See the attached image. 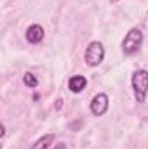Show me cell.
<instances>
[{
  "label": "cell",
  "mask_w": 148,
  "mask_h": 149,
  "mask_svg": "<svg viewBox=\"0 0 148 149\" xmlns=\"http://www.w3.org/2000/svg\"><path fill=\"white\" fill-rule=\"evenodd\" d=\"M131 83H132V90H134L136 101H138L140 104L145 102L147 92H148V71H145V70L134 71V73H132V78H131Z\"/></svg>",
  "instance_id": "1"
},
{
  "label": "cell",
  "mask_w": 148,
  "mask_h": 149,
  "mask_svg": "<svg viewBox=\"0 0 148 149\" xmlns=\"http://www.w3.org/2000/svg\"><path fill=\"white\" fill-rule=\"evenodd\" d=\"M141 43H143V31L140 28H132V30H129V33L125 35L124 42H122V50L125 56H132L140 50Z\"/></svg>",
  "instance_id": "2"
},
{
  "label": "cell",
  "mask_w": 148,
  "mask_h": 149,
  "mask_svg": "<svg viewBox=\"0 0 148 149\" xmlns=\"http://www.w3.org/2000/svg\"><path fill=\"white\" fill-rule=\"evenodd\" d=\"M103 59H105V47L99 42H91L85 50V64L91 68H96L101 64Z\"/></svg>",
  "instance_id": "3"
},
{
  "label": "cell",
  "mask_w": 148,
  "mask_h": 149,
  "mask_svg": "<svg viewBox=\"0 0 148 149\" xmlns=\"http://www.w3.org/2000/svg\"><path fill=\"white\" fill-rule=\"evenodd\" d=\"M108 104H110L108 102V95L106 94H98L91 101V113L94 116H103L108 111Z\"/></svg>",
  "instance_id": "4"
},
{
  "label": "cell",
  "mask_w": 148,
  "mask_h": 149,
  "mask_svg": "<svg viewBox=\"0 0 148 149\" xmlns=\"http://www.w3.org/2000/svg\"><path fill=\"white\" fill-rule=\"evenodd\" d=\"M42 38H44V28L40 24H32L26 30V40L30 43H38V42H42Z\"/></svg>",
  "instance_id": "5"
},
{
  "label": "cell",
  "mask_w": 148,
  "mask_h": 149,
  "mask_svg": "<svg viewBox=\"0 0 148 149\" xmlns=\"http://www.w3.org/2000/svg\"><path fill=\"white\" fill-rule=\"evenodd\" d=\"M85 85H87V80H85V76H80V74L72 76L70 81H68V88H70L73 94H80V92L85 88Z\"/></svg>",
  "instance_id": "6"
},
{
  "label": "cell",
  "mask_w": 148,
  "mask_h": 149,
  "mask_svg": "<svg viewBox=\"0 0 148 149\" xmlns=\"http://www.w3.org/2000/svg\"><path fill=\"white\" fill-rule=\"evenodd\" d=\"M52 141H54V135H52V134H47V135L40 137L37 142L32 146V149H47L51 144H52Z\"/></svg>",
  "instance_id": "7"
},
{
  "label": "cell",
  "mask_w": 148,
  "mask_h": 149,
  "mask_svg": "<svg viewBox=\"0 0 148 149\" xmlns=\"http://www.w3.org/2000/svg\"><path fill=\"white\" fill-rule=\"evenodd\" d=\"M23 83L26 85V87H30V88H35L38 85V80L37 76L33 73H25V76H23Z\"/></svg>",
  "instance_id": "8"
},
{
  "label": "cell",
  "mask_w": 148,
  "mask_h": 149,
  "mask_svg": "<svg viewBox=\"0 0 148 149\" xmlns=\"http://www.w3.org/2000/svg\"><path fill=\"white\" fill-rule=\"evenodd\" d=\"M56 149H66V146H65V144H59V146H58Z\"/></svg>",
  "instance_id": "9"
},
{
  "label": "cell",
  "mask_w": 148,
  "mask_h": 149,
  "mask_svg": "<svg viewBox=\"0 0 148 149\" xmlns=\"http://www.w3.org/2000/svg\"><path fill=\"white\" fill-rule=\"evenodd\" d=\"M111 2H113V3H115V2H120V0H111Z\"/></svg>",
  "instance_id": "10"
}]
</instances>
